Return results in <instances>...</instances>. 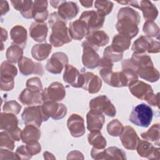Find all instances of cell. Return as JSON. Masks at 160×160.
<instances>
[{
	"mask_svg": "<svg viewBox=\"0 0 160 160\" xmlns=\"http://www.w3.org/2000/svg\"><path fill=\"white\" fill-rule=\"evenodd\" d=\"M117 18L116 28L119 34L130 39L138 34V25L141 21V17L138 11L130 7L122 8L118 11Z\"/></svg>",
	"mask_w": 160,
	"mask_h": 160,
	"instance_id": "6da1fadb",
	"label": "cell"
},
{
	"mask_svg": "<svg viewBox=\"0 0 160 160\" xmlns=\"http://www.w3.org/2000/svg\"><path fill=\"white\" fill-rule=\"evenodd\" d=\"M48 24L51 29L49 42L52 46L58 48L71 42L72 39L66 26V21L61 18L57 12L50 14Z\"/></svg>",
	"mask_w": 160,
	"mask_h": 160,
	"instance_id": "7a4b0ae2",
	"label": "cell"
},
{
	"mask_svg": "<svg viewBox=\"0 0 160 160\" xmlns=\"http://www.w3.org/2000/svg\"><path fill=\"white\" fill-rule=\"evenodd\" d=\"M152 116L153 112L151 108L144 103H141L132 110L129 121L138 126L148 128L151 123Z\"/></svg>",
	"mask_w": 160,
	"mask_h": 160,
	"instance_id": "3957f363",
	"label": "cell"
},
{
	"mask_svg": "<svg viewBox=\"0 0 160 160\" xmlns=\"http://www.w3.org/2000/svg\"><path fill=\"white\" fill-rule=\"evenodd\" d=\"M16 114L9 112H1L0 128L7 132L16 141L21 140V129L18 127V119Z\"/></svg>",
	"mask_w": 160,
	"mask_h": 160,
	"instance_id": "277c9868",
	"label": "cell"
},
{
	"mask_svg": "<svg viewBox=\"0 0 160 160\" xmlns=\"http://www.w3.org/2000/svg\"><path fill=\"white\" fill-rule=\"evenodd\" d=\"M21 118L25 125L32 124L38 128L41 126L42 122L49 119L44 115L41 105L28 106L24 108Z\"/></svg>",
	"mask_w": 160,
	"mask_h": 160,
	"instance_id": "5b68a950",
	"label": "cell"
},
{
	"mask_svg": "<svg viewBox=\"0 0 160 160\" xmlns=\"http://www.w3.org/2000/svg\"><path fill=\"white\" fill-rule=\"evenodd\" d=\"M131 49L138 54L158 53L160 51V43L146 36H141L133 42Z\"/></svg>",
	"mask_w": 160,
	"mask_h": 160,
	"instance_id": "8992f818",
	"label": "cell"
},
{
	"mask_svg": "<svg viewBox=\"0 0 160 160\" xmlns=\"http://www.w3.org/2000/svg\"><path fill=\"white\" fill-rule=\"evenodd\" d=\"M137 79L138 76L134 71L129 68L122 69L121 71L113 72L108 85L116 88L126 87Z\"/></svg>",
	"mask_w": 160,
	"mask_h": 160,
	"instance_id": "52a82bcc",
	"label": "cell"
},
{
	"mask_svg": "<svg viewBox=\"0 0 160 160\" xmlns=\"http://www.w3.org/2000/svg\"><path fill=\"white\" fill-rule=\"evenodd\" d=\"M82 47L83 49L82 62L84 66L88 69H94L99 66L101 59L97 52L98 49L92 46L86 40L82 42Z\"/></svg>",
	"mask_w": 160,
	"mask_h": 160,
	"instance_id": "ba28073f",
	"label": "cell"
},
{
	"mask_svg": "<svg viewBox=\"0 0 160 160\" xmlns=\"http://www.w3.org/2000/svg\"><path fill=\"white\" fill-rule=\"evenodd\" d=\"M42 99L43 102L47 101L59 102L66 96V89L59 82H53L48 88L42 90Z\"/></svg>",
	"mask_w": 160,
	"mask_h": 160,
	"instance_id": "9c48e42d",
	"label": "cell"
},
{
	"mask_svg": "<svg viewBox=\"0 0 160 160\" xmlns=\"http://www.w3.org/2000/svg\"><path fill=\"white\" fill-rule=\"evenodd\" d=\"M89 108L91 109L98 111L109 117H114L116 114L114 106L110 99L104 95L99 96L92 99L89 101Z\"/></svg>",
	"mask_w": 160,
	"mask_h": 160,
	"instance_id": "30bf717a",
	"label": "cell"
},
{
	"mask_svg": "<svg viewBox=\"0 0 160 160\" xmlns=\"http://www.w3.org/2000/svg\"><path fill=\"white\" fill-rule=\"evenodd\" d=\"M91 155L94 159H126V152L114 146L107 149H96L93 147L91 151Z\"/></svg>",
	"mask_w": 160,
	"mask_h": 160,
	"instance_id": "8fae6325",
	"label": "cell"
},
{
	"mask_svg": "<svg viewBox=\"0 0 160 160\" xmlns=\"http://www.w3.org/2000/svg\"><path fill=\"white\" fill-rule=\"evenodd\" d=\"M68 63V56L62 52H56L47 61L46 69L50 73L58 74Z\"/></svg>",
	"mask_w": 160,
	"mask_h": 160,
	"instance_id": "7c38bea8",
	"label": "cell"
},
{
	"mask_svg": "<svg viewBox=\"0 0 160 160\" xmlns=\"http://www.w3.org/2000/svg\"><path fill=\"white\" fill-rule=\"evenodd\" d=\"M41 106L44 115L48 118L58 120L63 118L67 114V108L62 103L47 101L43 102Z\"/></svg>",
	"mask_w": 160,
	"mask_h": 160,
	"instance_id": "4fadbf2b",
	"label": "cell"
},
{
	"mask_svg": "<svg viewBox=\"0 0 160 160\" xmlns=\"http://www.w3.org/2000/svg\"><path fill=\"white\" fill-rule=\"evenodd\" d=\"M79 19L84 22L89 31H92L102 28L105 17L101 16L94 10H90L84 11L79 17Z\"/></svg>",
	"mask_w": 160,
	"mask_h": 160,
	"instance_id": "5bb4252c",
	"label": "cell"
},
{
	"mask_svg": "<svg viewBox=\"0 0 160 160\" xmlns=\"http://www.w3.org/2000/svg\"><path fill=\"white\" fill-rule=\"evenodd\" d=\"M20 72L24 76L38 74L42 76L43 68L41 63L34 62L31 59L23 56L18 62Z\"/></svg>",
	"mask_w": 160,
	"mask_h": 160,
	"instance_id": "9a60e30c",
	"label": "cell"
},
{
	"mask_svg": "<svg viewBox=\"0 0 160 160\" xmlns=\"http://www.w3.org/2000/svg\"><path fill=\"white\" fill-rule=\"evenodd\" d=\"M63 80L74 88H82L84 83L82 74L71 64H67L64 68Z\"/></svg>",
	"mask_w": 160,
	"mask_h": 160,
	"instance_id": "2e32d148",
	"label": "cell"
},
{
	"mask_svg": "<svg viewBox=\"0 0 160 160\" xmlns=\"http://www.w3.org/2000/svg\"><path fill=\"white\" fill-rule=\"evenodd\" d=\"M128 87L131 93L141 100H146L151 94L154 93L153 89L149 84L138 79L131 82Z\"/></svg>",
	"mask_w": 160,
	"mask_h": 160,
	"instance_id": "e0dca14e",
	"label": "cell"
},
{
	"mask_svg": "<svg viewBox=\"0 0 160 160\" xmlns=\"http://www.w3.org/2000/svg\"><path fill=\"white\" fill-rule=\"evenodd\" d=\"M119 139L122 146L127 149L134 150L136 148L139 138L134 128L130 126H126L119 135Z\"/></svg>",
	"mask_w": 160,
	"mask_h": 160,
	"instance_id": "ac0fdd59",
	"label": "cell"
},
{
	"mask_svg": "<svg viewBox=\"0 0 160 160\" xmlns=\"http://www.w3.org/2000/svg\"><path fill=\"white\" fill-rule=\"evenodd\" d=\"M67 126L71 135L74 138L82 136L86 131L84 119L78 114H72L68 118Z\"/></svg>",
	"mask_w": 160,
	"mask_h": 160,
	"instance_id": "d6986e66",
	"label": "cell"
},
{
	"mask_svg": "<svg viewBox=\"0 0 160 160\" xmlns=\"http://www.w3.org/2000/svg\"><path fill=\"white\" fill-rule=\"evenodd\" d=\"M41 92L26 88L19 95L18 99L22 104L28 106L41 105L43 103Z\"/></svg>",
	"mask_w": 160,
	"mask_h": 160,
	"instance_id": "ffe728a7",
	"label": "cell"
},
{
	"mask_svg": "<svg viewBox=\"0 0 160 160\" xmlns=\"http://www.w3.org/2000/svg\"><path fill=\"white\" fill-rule=\"evenodd\" d=\"M136 149L138 154L142 158L149 159H159V148H155L148 141L139 139Z\"/></svg>",
	"mask_w": 160,
	"mask_h": 160,
	"instance_id": "44dd1931",
	"label": "cell"
},
{
	"mask_svg": "<svg viewBox=\"0 0 160 160\" xmlns=\"http://www.w3.org/2000/svg\"><path fill=\"white\" fill-rule=\"evenodd\" d=\"M104 114L96 110L91 109L86 115L87 129L90 132L100 131L104 123Z\"/></svg>",
	"mask_w": 160,
	"mask_h": 160,
	"instance_id": "7402d4cb",
	"label": "cell"
},
{
	"mask_svg": "<svg viewBox=\"0 0 160 160\" xmlns=\"http://www.w3.org/2000/svg\"><path fill=\"white\" fill-rule=\"evenodd\" d=\"M84 83L82 88L90 94H95L99 91L102 86V81L100 78L91 72L82 73Z\"/></svg>",
	"mask_w": 160,
	"mask_h": 160,
	"instance_id": "603a6c76",
	"label": "cell"
},
{
	"mask_svg": "<svg viewBox=\"0 0 160 160\" xmlns=\"http://www.w3.org/2000/svg\"><path fill=\"white\" fill-rule=\"evenodd\" d=\"M58 14L65 21L71 20L79 12L78 4L72 1H63L58 8Z\"/></svg>",
	"mask_w": 160,
	"mask_h": 160,
	"instance_id": "cb8c5ba5",
	"label": "cell"
},
{
	"mask_svg": "<svg viewBox=\"0 0 160 160\" xmlns=\"http://www.w3.org/2000/svg\"><path fill=\"white\" fill-rule=\"evenodd\" d=\"M85 38L89 44L97 49L108 44L109 41L108 35L101 30L89 31Z\"/></svg>",
	"mask_w": 160,
	"mask_h": 160,
	"instance_id": "d4e9b609",
	"label": "cell"
},
{
	"mask_svg": "<svg viewBox=\"0 0 160 160\" xmlns=\"http://www.w3.org/2000/svg\"><path fill=\"white\" fill-rule=\"evenodd\" d=\"M69 33L72 39L81 40L87 35L89 29L82 21L79 19L72 21L69 25Z\"/></svg>",
	"mask_w": 160,
	"mask_h": 160,
	"instance_id": "484cf974",
	"label": "cell"
},
{
	"mask_svg": "<svg viewBox=\"0 0 160 160\" xmlns=\"http://www.w3.org/2000/svg\"><path fill=\"white\" fill-rule=\"evenodd\" d=\"M48 28L46 22H32L29 27V35L35 41L42 42L46 39Z\"/></svg>",
	"mask_w": 160,
	"mask_h": 160,
	"instance_id": "4316f807",
	"label": "cell"
},
{
	"mask_svg": "<svg viewBox=\"0 0 160 160\" xmlns=\"http://www.w3.org/2000/svg\"><path fill=\"white\" fill-rule=\"evenodd\" d=\"M136 72L141 78L151 82H154L159 79V72L153 64L141 66L136 70Z\"/></svg>",
	"mask_w": 160,
	"mask_h": 160,
	"instance_id": "83f0119b",
	"label": "cell"
},
{
	"mask_svg": "<svg viewBox=\"0 0 160 160\" xmlns=\"http://www.w3.org/2000/svg\"><path fill=\"white\" fill-rule=\"evenodd\" d=\"M48 2L47 1H33L32 18L38 22H44L48 19L49 12L47 9Z\"/></svg>",
	"mask_w": 160,
	"mask_h": 160,
	"instance_id": "f1b7e54d",
	"label": "cell"
},
{
	"mask_svg": "<svg viewBox=\"0 0 160 160\" xmlns=\"http://www.w3.org/2000/svg\"><path fill=\"white\" fill-rule=\"evenodd\" d=\"M27 31L21 25L14 26L10 31V37L12 41V44L24 49L27 41Z\"/></svg>",
	"mask_w": 160,
	"mask_h": 160,
	"instance_id": "f546056e",
	"label": "cell"
},
{
	"mask_svg": "<svg viewBox=\"0 0 160 160\" xmlns=\"http://www.w3.org/2000/svg\"><path fill=\"white\" fill-rule=\"evenodd\" d=\"M142 11L143 17L146 21H154L158 15V10L152 2L148 0L138 1V8Z\"/></svg>",
	"mask_w": 160,
	"mask_h": 160,
	"instance_id": "4dcf8cb0",
	"label": "cell"
},
{
	"mask_svg": "<svg viewBox=\"0 0 160 160\" xmlns=\"http://www.w3.org/2000/svg\"><path fill=\"white\" fill-rule=\"evenodd\" d=\"M11 2L15 9L19 11L22 17L26 19L32 18L33 1L31 0H14Z\"/></svg>",
	"mask_w": 160,
	"mask_h": 160,
	"instance_id": "1f68e13d",
	"label": "cell"
},
{
	"mask_svg": "<svg viewBox=\"0 0 160 160\" xmlns=\"http://www.w3.org/2000/svg\"><path fill=\"white\" fill-rule=\"evenodd\" d=\"M52 51V45L48 43L37 44L32 46L31 49L32 57L39 61L45 60Z\"/></svg>",
	"mask_w": 160,
	"mask_h": 160,
	"instance_id": "d6a6232c",
	"label": "cell"
},
{
	"mask_svg": "<svg viewBox=\"0 0 160 160\" xmlns=\"http://www.w3.org/2000/svg\"><path fill=\"white\" fill-rule=\"evenodd\" d=\"M41 137V131L39 128L32 124L26 125L21 132V140L23 143L38 141Z\"/></svg>",
	"mask_w": 160,
	"mask_h": 160,
	"instance_id": "836d02e7",
	"label": "cell"
},
{
	"mask_svg": "<svg viewBox=\"0 0 160 160\" xmlns=\"http://www.w3.org/2000/svg\"><path fill=\"white\" fill-rule=\"evenodd\" d=\"M131 42V41L130 39L124 36L118 34L113 37L111 46L114 51L123 53L124 51H126L129 48Z\"/></svg>",
	"mask_w": 160,
	"mask_h": 160,
	"instance_id": "e575fe53",
	"label": "cell"
},
{
	"mask_svg": "<svg viewBox=\"0 0 160 160\" xmlns=\"http://www.w3.org/2000/svg\"><path fill=\"white\" fill-rule=\"evenodd\" d=\"M160 126L159 123L153 124L147 131L141 133V136L144 140L151 141L157 146H159Z\"/></svg>",
	"mask_w": 160,
	"mask_h": 160,
	"instance_id": "d590c367",
	"label": "cell"
},
{
	"mask_svg": "<svg viewBox=\"0 0 160 160\" xmlns=\"http://www.w3.org/2000/svg\"><path fill=\"white\" fill-rule=\"evenodd\" d=\"M88 141L89 144L96 149H104L107 142L100 131L91 132L88 136Z\"/></svg>",
	"mask_w": 160,
	"mask_h": 160,
	"instance_id": "8d00e7d4",
	"label": "cell"
},
{
	"mask_svg": "<svg viewBox=\"0 0 160 160\" xmlns=\"http://www.w3.org/2000/svg\"><path fill=\"white\" fill-rule=\"evenodd\" d=\"M6 57L7 61L16 63L23 57V49L15 44H11L6 50Z\"/></svg>",
	"mask_w": 160,
	"mask_h": 160,
	"instance_id": "74e56055",
	"label": "cell"
},
{
	"mask_svg": "<svg viewBox=\"0 0 160 160\" xmlns=\"http://www.w3.org/2000/svg\"><path fill=\"white\" fill-rule=\"evenodd\" d=\"M94 2V7L97 9L96 11L103 17L108 15L112 11L114 6L113 2L109 1L97 0Z\"/></svg>",
	"mask_w": 160,
	"mask_h": 160,
	"instance_id": "f35d334b",
	"label": "cell"
},
{
	"mask_svg": "<svg viewBox=\"0 0 160 160\" xmlns=\"http://www.w3.org/2000/svg\"><path fill=\"white\" fill-rule=\"evenodd\" d=\"M142 30L146 36L149 38H159V28L154 21H146L144 23Z\"/></svg>",
	"mask_w": 160,
	"mask_h": 160,
	"instance_id": "ab89813d",
	"label": "cell"
},
{
	"mask_svg": "<svg viewBox=\"0 0 160 160\" xmlns=\"http://www.w3.org/2000/svg\"><path fill=\"white\" fill-rule=\"evenodd\" d=\"M18 74L17 68L11 62L5 61L1 65V76L14 78Z\"/></svg>",
	"mask_w": 160,
	"mask_h": 160,
	"instance_id": "60d3db41",
	"label": "cell"
},
{
	"mask_svg": "<svg viewBox=\"0 0 160 160\" xmlns=\"http://www.w3.org/2000/svg\"><path fill=\"white\" fill-rule=\"evenodd\" d=\"M124 126L118 119H113L107 125V131L112 136L117 137L121 134Z\"/></svg>",
	"mask_w": 160,
	"mask_h": 160,
	"instance_id": "b9f144b4",
	"label": "cell"
},
{
	"mask_svg": "<svg viewBox=\"0 0 160 160\" xmlns=\"http://www.w3.org/2000/svg\"><path fill=\"white\" fill-rule=\"evenodd\" d=\"M122 57L123 53L114 51L111 46L106 47L103 52V58L112 63L119 61L122 59Z\"/></svg>",
	"mask_w": 160,
	"mask_h": 160,
	"instance_id": "7bdbcfd3",
	"label": "cell"
},
{
	"mask_svg": "<svg viewBox=\"0 0 160 160\" xmlns=\"http://www.w3.org/2000/svg\"><path fill=\"white\" fill-rule=\"evenodd\" d=\"M0 147L1 148L11 151L14 149V140L6 131L0 132Z\"/></svg>",
	"mask_w": 160,
	"mask_h": 160,
	"instance_id": "ee69618b",
	"label": "cell"
},
{
	"mask_svg": "<svg viewBox=\"0 0 160 160\" xmlns=\"http://www.w3.org/2000/svg\"><path fill=\"white\" fill-rule=\"evenodd\" d=\"M15 153L18 159H29L34 156L30 147L27 144L19 146Z\"/></svg>",
	"mask_w": 160,
	"mask_h": 160,
	"instance_id": "f6af8a7d",
	"label": "cell"
},
{
	"mask_svg": "<svg viewBox=\"0 0 160 160\" xmlns=\"http://www.w3.org/2000/svg\"><path fill=\"white\" fill-rule=\"evenodd\" d=\"M21 105H20L17 101L14 100H11L6 101L3 105L2 109L5 112L12 113L14 114H18L19 113L21 109Z\"/></svg>",
	"mask_w": 160,
	"mask_h": 160,
	"instance_id": "bcb514c9",
	"label": "cell"
},
{
	"mask_svg": "<svg viewBox=\"0 0 160 160\" xmlns=\"http://www.w3.org/2000/svg\"><path fill=\"white\" fill-rule=\"evenodd\" d=\"M26 88L31 89L42 92V86L41 81V79L38 77H33L28 79L26 82Z\"/></svg>",
	"mask_w": 160,
	"mask_h": 160,
	"instance_id": "7dc6e473",
	"label": "cell"
},
{
	"mask_svg": "<svg viewBox=\"0 0 160 160\" xmlns=\"http://www.w3.org/2000/svg\"><path fill=\"white\" fill-rule=\"evenodd\" d=\"M14 86V78L1 76V90L9 91L12 90Z\"/></svg>",
	"mask_w": 160,
	"mask_h": 160,
	"instance_id": "c3c4849f",
	"label": "cell"
},
{
	"mask_svg": "<svg viewBox=\"0 0 160 160\" xmlns=\"http://www.w3.org/2000/svg\"><path fill=\"white\" fill-rule=\"evenodd\" d=\"M0 159H17L16 153H14L11 150L7 149L1 148L0 151Z\"/></svg>",
	"mask_w": 160,
	"mask_h": 160,
	"instance_id": "681fc988",
	"label": "cell"
},
{
	"mask_svg": "<svg viewBox=\"0 0 160 160\" xmlns=\"http://www.w3.org/2000/svg\"><path fill=\"white\" fill-rule=\"evenodd\" d=\"M145 101L149 104H150L151 106H156V107L159 108V93H157V94L152 93Z\"/></svg>",
	"mask_w": 160,
	"mask_h": 160,
	"instance_id": "f907efd6",
	"label": "cell"
},
{
	"mask_svg": "<svg viewBox=\"0 0 160 160\" xmlns=\"http://www.w3.org/2000/svg\"><path fill=\"white\" fill-rule=\"evenodd\" d=\"M0 10H1V14L3 16L4 14H6L9 11V6L8 1H1L0 2Z\"/></svg>",
	"mask_w": 160,
	"mask_h": 160,
	"instance_id": "816d5d0a",
	"label": "cell"
},
{
	"mask_svg": "<svg viewBox=\"0 0 160 160\" xmlns=\"http://www.w3.org/2000/svg\"><path fill=\"white\" fill-rule=\"evenodd\" d=\"M1 40L2 43H3V42L6 41L8 39V32L7 31L2 27L1 28Z\"/></svg>",
	"mask_w": 160,
	"mask_h": 160,
	"instance_id": "f5cc1de1",
	"label": "cell"
},
{
	"mask_svg": "<svg viewBox=\"0 0 160 160\" xmlns=\"http://www.w3.org/2000/svg\"><path fill=\"white\" fill-rule=\"evenodd\" d=\"M94 2V1H87V0L79 1V2L81 4V5L83 7H85L86 8H91L92 6V4H93Z\"/></svg>",
	"mask_w": 160,
	"mask_h": 160,
	"instance_id": "db71d44e",
	"label": "cell"
},
{
	"mask_svg": "<svg viewBox=\"0 0 160 160\" xmlns=\"http://www.w3.org/2000/svg\"><path fill=\"white\" fill-rule=\"evenodd\" d=\"M62 1H50L49 2L54 8L58 9Z\"/></svg>",
	"mask_w": 160,
	"mask_h": 160,
	"instance_id": "11a10c76",
	"label": "cell"
}]
</instances>
